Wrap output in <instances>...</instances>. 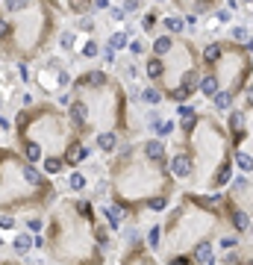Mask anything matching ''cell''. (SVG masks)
Here are the masks:
<instances>
[{
    "label": "cell",
    "instance_id": "obj_17",
    "mask_svg": "<svg viewBox=\"0 0 253 265\" xmlns=\"http://www.w3.org/2000/svg\"><path fill=\"white\" fill-rule=\"evenodd\" d=\"M65 192L71 194H88V186H91V174L83 168V165H77V168H68L65 174Z\"/></svg>",
    "mask_w": 253,
    "mask_h": 265
},
{
    "label": "cell",
    "instance_id": "obj_9",
    "mask_svg": "<svg viewBox=\"0 0 253 265\" xmlns=\"http://www.w3.org/2000/svg\"><path fill=\"white\" fill-rule=\"evenodd\" d=\"M59 197V186L15 145H0V212L27 215L48 212Z\"/></svg>",
    "mask_w": 253,
    "mask_h": 265
},
{
    "label": "cell",
    "instance_id": "obj_31",
    "mask_svg": "<svg viewBox=\"0 0 253 265\" xmlns=\"http://www.w3.org/2000/svg\"><path fill=\"white\" fill-rule=\"evenodd\" d=\"M18 215H12V212H0V233H12V230H18Z\"/></svg>",
    "mask_w": 253,
    "mask_h": 265
},
{
    "label": "cell",
    "instance_id": "obj_26",
    "mask_svg": "<svg viewBox=\"0 0 253 265\" xmlns=\"http://www.w3.org/2000/svg\"><path fill=\"white\" fill-rule=\"evenodd\" d=\"M233 165H236V171H241V174H250L253 171L250 147H233Z\"/></svg>",
    "mask_w": 253,
    "mask_h": 265
},
{
    "label": "cell",
    "instance_id": "obj_32",
    "mask_svg": "<svg viewBox=\"0 0 253 265\" xmlns=\"http://www.w3.org/2000/svg\"><path fill=\"white\" fill-rule=\"evenodd\" d=\"M106 15H109V21H115V24H124V21H127V12L121 9V3H112L106 9Z\"/></svg>",
    "mask_w": 253,
    "mask_h": 265
},
{
    "label": "cell",
    "instance_id": "obj_37",
    "mask_svg": "<svg viewBox=\"0 0 253 265\" xmlns=\"http://www.w3.org/2000/svg\"><path fill=\"white\" fill-rule=\"evenodd\" d=\"M0 85H3V68H0Z\"/></svg>",
    "mask_w": 253,
    "mask_h": 265
},
{
    "label": "cell",
    "instance_id": "obj_5",
    "mask_svg": "<svg viewBox=\"0 0 253 265\" xmlns=\"http://www.w3.org/2000/svg\"><path fill=\"white\" fill-rule=\"evenodd\" d=\"M171 145L186 150L192 162V177L186 189L194 192H221L236 174L233 165V145L224 130V121L212 109L194 106L189 115L177 118V130L171 136Z\"/></svg>",
    "mask_w": 253,
    "mask_h": 265
},
{
    "label": "cell",
    "instance_id": "obj_33",
    "mask_svg": "<svg viewBox=\"0 0 253 265\" xmlns=\"http://www.w3.org/2000/svg\"><path fill=\"white\" fill-rule=\"evenodd\" d=\"M112 6V0H91V12H106Z\"/></svg>",
    "mask_w": 253,
    "mask_h": 265
},
{
    "label": "cell",
    "instance_id": "obj_4",
    "mask_svg": "<svg viewBox=\"0 0 253 265\" xmlns=\"http://www.w3.org/2000/svg\"><path fill=\"white\" fill-rule=\"evenodd\" d=\"M118 248V236L100 221L97 206L85 194H59L44 212L41 248L48 262L95 265L106 262Z\"/></svg>",
    "mask_w": 253,
    "mask_h": 265
},
{
    "label": "cell",
    "instance_id": "obj_25",
    "mask_svg": "<svg viewBox=\"0 0 253 265\" xmlns=\"http://www.w3.org/2000/svg\"><path fill=\"white\" fill-rule=\"evenodd\" d=\"M74 21V30L80 33V36H97V21L95 12H85V15H77V18H71Z\"/></svg>",
    "mask_w": 253,
    "mask_h": 265
},
{
    "label": "cell",
    "instance_id": "obj_15",
    "mask_svg": "<svg viewBox=\"0 0 253 265\" xmlns=\"http://www.w3.org/2000/svg\"><path fill=\"white\" fill-rule=\"evenodd\" d=\"M171 6L177 9V12L182 15H194V18H203V15H209L212 9H218L224 0H168Z\"/></svg>",
    "mask_w": 253,
    "mask_h": 265
},
{
    "label": "cell",
    "instance_id": "obj_20",
    "mask_svg": "<svg viewBox=\"0 0 253 265\" xmlns=\"http://www.w3.org/2000/svg\"><path fill=\"white\" fill-rule=\"evenodd\" d=\"M100 50H103V41L97 36H80V45H77L74 56H80L85 62H95V59H100Z\"/></svg>",
    "mask_w": 253,
    "mask_h": 265
},
{
    "label": "cell",
    "instance_id": "obj_8",
    "mask_svg": "<svg viewBox=\"0 0 253 265\" xmlns=\"http://www.w3.org/2000/svg\"><path fill=\"white\" fill-rule=\"evenodd\" d=\"M62 18L48 0H0V62H36L53 50Z\"/></svg>",
    "mask_w": 253,
    "mask_h": 265
},
{
    "label": "cell",
    "instance_id": "obj_12",
    "mask_svg": "<svg viewBox=\"0 0 253 265\" xmlns=\"http://www.w3.org/2000/svg\"><path fill=\"white\" fill-rule=\"evenodd\" d=\"M71 77H74L71 59L62 56V53L48 50L44 56H38L36 62H30V89H33L38 97H56L59 92L68 89Z\"/></svg>",
    "mask_w": 253,
    "mask_h": 265
},
{
    "label": "cell",
    "instance_id": "obj_14",
    "mask_svg": "<svg viewBox=\"0 0 253 265\" xmlns=\"http://www.w3.org/2000/svg\"><path fill=\"white\" fill-rule=\"evenodd\" d=\"M112 71L124 80L127 89H135V85L142 83V65H139V59L127 56V53H118V59L112 62Z\"/></svg>",
    "mask_w": 253,
    "mask_h": 265
},
{
    "label": "cell",
    "instance_id": "obj_28",
    "mask_svg": "<svg viewBox=\"0 0 253 265\" xmlns=\"http://www.w3.org/2000/svg\"><path fill=\"white\" fill-rule=\"evenodd\" d=\"M147 45H150V38L147 36H130V41H127V56H133V59H142L147 53Z\"/></svg>",
    "mask_w": 253,
    "mask_h": 265
},
{
    "label": "cell",
    "instance_id": "obj_36",
    "mask_svg": "<svg viewBox=\"0 0 253 265\" xmlns=\"http://www.w3.org/2000/svg\"><path fill=\"white\" fill-rule=\"evenodd\" d=\"M6 103H9V100H6V89H3V85H0V112H3V109H6Z\"/></svg>",
    "mask_w": 253,
    "mask_h": 265
},
{
    "label": "cell",
    "instance_id": "obj_30",
    "mask_svg": "<svg viewBox=\"0 0 253 265\" xmlns=\"http://www.w3.org/2000/svg\"><path fill=\"white\" fill-rule=\"evenodd\" d=\"M41 227H44V212H27L24 215V230L41 233Z\"/></svg>",
    "mask_w": 253,
    "mask_h": 265
},
{
    "label": "cell",
    "instance_id": "obj_3",
    "mask_svg": "<svg viewBox=\"0 0 253 265\" xmlns=\"http://www.w3.org/2000/svg\"><path fill=\"white\" fill-rule=\"evenodd\" d=\"M159 230H162V241H159L156 262L215 265V241L229 230V224L218 206L215 192L177 189L171 204L162 209Z\"/></svg>",
    "mask_w": 253,
    "mask_h": 265
},
{
    "label": "cell",
    "instance_id": "obj_10",
    "mask_svg": "<svg viewBox=\"0 0 253 265\" xmlns=\"http://www.w3.org/2000/svg\"><path fill=\"white\" fill-rule=\"evenodd\" d=\"M250 41H233L227 36H218L200 45L197 95L203 100H209L212 95H227L233 103H239L244 95H250Z\"/></svg>",
    "mask_w": 253,
    "mask_h": 265
},
{
    "label": "cell",
    "instance_id": "obj_19",
    "mask_svg": "<svg viewBox=\"0 0 253 265\" xmlns=\"http://www.w3.org/2000/svg\"><path fill=\"white\" fill-rule=\"evenodd\" d=\"M62 18H77V15L91 12V0H48Z\"/></svg>",
    "mask_w": 253,
    "mask_h": 265
},
{
    "label": "cell",
    "instance_id": "obj_11",
    "mask_svg": "<svg viewBox=\"0 0 253 265\" xmlns=\"http://www.w3.org/2000/svg\"><path fill=\"white\" fill-rule=\"evenodd\" d=\"M218 197V206L227 218L229 230H236L239 236H247L250 233V224H253V183H250V174H241L236 171L229 183L215 192Z\"/></svg>",
    "mask_w": 253,
    "mask_h": 265
},
{
    "label": "cell",
    "instance_id": "obj_16",
    "mask_svg": "<svg viewBox=\"0 0 253 265\" xmlns=\"http://www.w3.org/2000/svg\"><path fill=\"white\" fill-rule=\"evenodd\" d=\"M6 248H9V256H12V259H24L30 251H36V233L18 230V233H12V239L6 241Z\"/></svg>",
    "mask_w": 253,
    "mask_h": 265
},
{
    "label": "cell",
    "instance_id": "obj_29",
    "mask_svg": "<svg viewBox=\"0 0 253 265\" xmlns=\"http://www.w3.org/2000/svg\"><path fill=\"white\" fill-rule=\"evenodd\" d=\"M142 236H145V245L150 248V253L156 256L159 253V241H162V230H159V221H153L147 230H142Z\"/></svg>",
    "mask_w": 253,
    "mask_h": 265
},
{
    "label": "cell",
    "instance_id": "obj_24",
    "mask_svg": "<svg viewBox=\"0 0 253 265\" xmlns=\"http://www.w3.org/2000/svg\"><path fill=\"white\" fill-rule=\"evenodd\" d=\"M38 168L44 171L48 177L56 180V177H62V174L68 171V165H65V159H62V157H41V159H38Z\"/></svg>",
    "mask_w": 253,
    "mask_h": 265
},
{
    "label": "cell",
    "instance_id": "obj_13",
    "mask_svg": "<svg viewBox=\"0 0 253 265\" xmlns=\"http://www.w3.org/2000/svg\"><path fill=\"white\" fill-rule=\"evenodd\" d=\"M250 115H253V97L244 95L241 97V106H229L221 121H224V130L229 136V145L233 147H250Z\"/></svg>",
    "mask_w": 253,
    "mask_h": 265
},
{
    "label": "cell",
    "instance_id": "obj_34",
    "mask_svg": "<svg viewBox=\"0 0 253 265\" xmlns=\"http://www.w3.org/2000/svg\"><path fill=\"white\" fill-rule=\"evenodd\" d=\"M0 130L12 132V118H9V115H3V112H0Z\"/></svg>",
    "mask_w": 253,
    "mask_h": 265
},
{
    "label": "cell",
    "instance_id": "obj_7",
    "mask_svg": "<svg viewBox=\"0 0 253 265\" xmlns=\"http://www.w3.org/2000/svg\"><path fill=\"white\" fill-rule=\"evenodd\" d=\"M142 80L156 85L165 103H189L197 97L200 80V41L189 33H156L147 53L139 59Z\"/></svg>",
    "mask_w": 253,
    "mask_h": 265
},
{
    "label": "cell",
    "instance_id": "obj_18",
    "mask_svg": "<svg viewBox=\"0 0 253 265\" xmlns=\"http://www.w3.org/2000/svg\"><path fill=\"white\" fill-rule=\"evenodd\" d=\"M77 45H80V33H77L74 27H59V33H56V41H53V48L59 50L62 56H68V59H71L74 53H77Z\"/></svg>",
    "mask_w": 253,
    "mask_h": 265
},
{
    "label": "cell",
    "instance_id": "obj_22",
    "mask_svg": "<svg viewBox=\"0 0 253 265\" xmlns=\"http://www.w3.org/2000/svg\"><path fill=\"white\" fill-rule=\"evenodd\" d=\"M159 30H162V33H174V36H177V33H186V18H182V12H177V9H174V12H162L159 15Z\"/></svg>",
    "mask_w": 253,
    "mask_h": 265
},
{
    "label": "cell",
    "instance_id": "obj_21",
    "mask_svg": "<svg viewBox=\"0 0 253 265\" xmlns=\"http://www.w3.org/2000/svg\"><path fill=\"white\" fill-rule=\"evenodd\" d=\"M159 15H162V9L159 6H150L147 12L139 15V30H142V36H156V30H159Z\"/></svg>",
    "mask_w": 253,
    "mask_h": 265
},
{
    "label": "cell",
    "instance_id": "obj_35",
    "mask_svg": "<svg viewBox=\"0 0 253 265\" xmlns=\"http://www.w3.org/2000/svg\"><path fill=\"white\" fill-rule=\"evenodd\" d=\"M0 253H6L9 256V248H6V233H0ZM12 259V256H9Z\"/></svg>",
    "mask_w": 253,
    "mask_h": 265
},
{
    "label": "cell",
    "instance_id": "obj_1",
    "mask_svg": "<svg viewBox=\"0 0 253 265\" xmlns=\"http://www.w3.org/2000/svg\"><path fill=\"white\" fill-rule=\"evenodd\" d=\"M168 139L142 132L103 159L106 201L118 206L127 221L162 215L180 183L168 171Z\"/></svg>",
    "mask_w": 253,
    "mask_h": 265
},
{
    "label": "cell",
    "instance_id": "obj_23",
    "mask_svg": "<svg viewBox=\"0 0 253 265\" xmlns=\"http://www.w3.org/2000/svg\"><path fill=\"white\" fill-rule=\"evenodd\" d=\"M224 30H227V38H233V41H250V18L247 15H244V21L233 18Z\"/></svg>",
    "mask_w": 253,
    "mask_h": 265
},
{
    "label": "cell",
    "instance_id": "obj_6",
    "mask_svg": "<svg viewBox=\"0 0 253 265\" xmlns=\"http://www.w3.org/2000/svg\"><path fill=\"white\" fill-rule=\"evenodd\" d=\"M12 145L36 165L41 157H62L68 168H77L95 157L91 145L74 130L68 112L50 97H36L30 106H18L12 115Z\"/></svg>",
    "mask_w": 253,
    "mask_h": 265
},
{
    "label": "cell",
    "instance_id": "obj_2",
    "mask_svg": "<svg viewBox=\"0 0 253 265\" xmlns=\"http://www.w3.org/2000/svg\"><path fill=\"white\" fill-rule=\"evenodd\" d=\"M65 112L85 142L100 130H115L127 142L145 132L142 106L133 100L124 80L106 65H91L74 74Z\"/></svg>",
    "mask_w": 253,
    "mask_h": 265
},
{
    "label": "cell",
    "instance_id": "obj_27",
    "mask_svg": "<svg viewBox=\"0 0 253 265\" xmlns=\"http://www.w3.org/2000/svg\"><path fill=\"white\" fill-rule=\"evenodd\" d=\"M130 36H133V30H112L103 45H106L109 50H115V53H124V50H127V41H130Z\"/></svg>",
    "mask_w": 253,
    "mask_h": 265
}]
</instances>
